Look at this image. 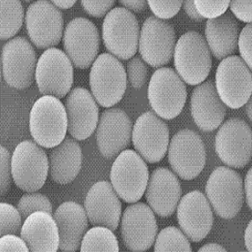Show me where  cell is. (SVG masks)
I'll return each instance as SVG.
<instances>
[{"mask_svg": "<svg viewBox=\"0 0 252 252\" xmlns=\"http://www.w3.org/2000/svg\"><path fill=\"white\" fill-rule=\"evenodd\" d=\"M66 108L59 98L46 95L34 103L30 114V130L34 141L45 148L58 146L67 131Z\"/></svg>", "mask_w": 252, "mask_h": 252, "instance_id": "6da1fadb", "label": "cell"}, {"mask_svg": "<svg viewBox=\"0 0 252 252\" xmlns=\"http://www.w3.org/2000/svg\"><path fill=\"white\" fill-rule=\"evenodd\" d=\"M174 65L179 77L189 85H198L207 79L212 58L202 34L189 32L181 36L175 46Z\"/></svg>", "mask_w": 252, "mask_h": 252, "instance_id": "7a4b0ae2", "label": "cell"}, {"mask_svg": "<svg viewBox=\"0 0 252 252\" xmlns=\"http://www.w3.org/2000/svg\"><path fill=\"white\" fill-rule=\"evenodd\" d=\"M187 97L186 85L173 69L161 67L153 73L148 88V99L158 116L164 120L178 116Z\"/></svg>", "mask_w": 252, "mask_h": 252, "instance_id": "3957f363", "label": "cell"}, {"mask_svg": "<svg viewBox=\"0 0 252 252\" xmlns=\"http://www.w3.org/2000/svg\"><path fill=\"white\" fill-rule=\"evenodd\" d=\"M102 34L107 50L121 60L130 59L137 52L140 26L133 13L126 8L118 7L107 14Z\"/></svg>", "mask_w": 252, "mask_h": 252, "instance_id": "277c9868", "label": "cell"}, {"mask_svg": "<svg viewBox=\"0 0 252 252\" xmlns=\"http://www.w3.org/2000/svg\"><path fill=\"white\" fill-rule=\"evenodd\" d=\"M89 84L95 100L101 106H114L126 92L127 76L125 67L113 55H99L90 71Z\"/></svg>", "mask_w": 252, "mask_h": 252, "instance_id": "5b68a950", "label": "cell"}, {"mask_svg": "<svg viewBox=\"0 0 252 252\" xmlns=\"http://www.w3.org/2000/svg\"><path fill=\"white\" fill-rule=\"evenodd\" d=\"M205 192L209 204L221 218H235L243 206V180L241 175L229 167L219 166L211 173Z\"/></svg>", "mask_w": 252, "mask_h": 252, "instance_id": "8992f818", "label": "cell"}, {"mask_svg": "<svg viewBox=\"0 0 252 252\" xmlns=\"http://www.w3.org/2000/svg\"><path fill=\"white\" fill-rule=\"evenodd\" d=\"M112 186L126 203L140 200L146 191L149 171L138 153L126 150L118 156L110 171Z\"/></svg>", "mask_w": 252, "mask_h": 252, "instance_id": "52a82bcc", "label": "cell"}, {"mask_svg": "<svg viewBox=\"0 0 252 252\" xmlns=\"http://www.w3.org/2000/svg\"><path fill=\"white\" fill-rule=\"evenodd\" d=\"M215 88L226 106L239 109L252 97V71L238 56L224 58L216 71Z\"/></svg>", "mask_w": 252, "mask_h": 252, "instance_id": "ba28073f", "label": "cell"}, {"mask_svg": "<svg viewBox=\"0 0 252 252\" xmlns=\"http://www.w3.org/2000/svg\"><path fill=\"white\" fill-rule=\"evenodd\" d=\"M12 177L19 189L34 192L43 187L49 171L46 152L32 141L19 144L11 160Z\"/></svg>", "mask_w": 252, "mask_h": 252, "instance_id": "9c48e42d", "label": "cell"}, {"mask_svg": "<svg viewBox=\"0 0 252 252\" xmlns=\"http://www.w3.org/2000/svg\"><path fill=\"white\" fill-rule=\"evenodd\" d=\"M215 151L227 166L243 168L252 160V132L240 118H231L220 126L215 137Z\"/></svg>", "mask_w": 252, "mask_h": 252, "instance_id": "30bf717a", "label": "cell"}, {"mask_svg": "<svg viewBox=\"0 0 252 252\" xmlns=\"http://www.w3.org/2000/svg\"><path fill=\"white\" fill-rule=\"evenodd\" d=\"M168 146L171 167L182 179L192 180L204 170L206 163V150L196 132L182 129L173 135Z\"/></svg>", "mask_w": 252, "mask_h": 252, "instance_id": "8fae6325", "label": "cell"}, {"mask_svg": "<svg viewBox=\"0 0 252 252\" xmlns=\"http://www.w3.org/2000/svg\"><path fill=\"white\" fill-rule=\"evenodd\" d=\"M35 80L40 94L62 98L73 84V66L65 52L47 49L38 60Z\"/></svg>", "mask_w": 252, "mask_h": 252, "instance_id": "7c38bea8", "label": "cell"}, {"mask_svg": "<svg viewBox=\"0 0 252 252\" xmlns=\"http://www.w3.org/2000/svg\"><path fill=\"white\" fill-rule=\"evenodd\" d=\"M2 71L6 83L12 88L25 89L32 85L37 66L36 53L25 37H15L3 46Z\"/></svg>", "mask_w": 252, "mask_h": 252, "instance_id": "4fadbf2b", "label": "cell"}, {"mask_svg": "<svg viewBox=\"0 0 252 252\" xmlns=\"http://www.w3.org/2000/svg\"><path fill=\"white\" fill-rule=\"evenodd\" d=\"M176 41L174 28L169 23L156 16L147 18L139 39L141 58L153 67L165 66L172 60Z\"/></svg>", "mask_w": 252, "mask_h": 252, "instance_id": "5bb4252c", "label": "cell"}, {"mask_svg": "<svg viewBox=\"0 0 252 252\" xmlns=\"http://www.w3.org/2000/svg\"><path fill=\"white\" fill-rule=\"evenodd\" d=\"M100 46L97 27L86 18H75L64 32L63 47L73 66L89 68L96 60Z\"/></svg>", "mask_w": 252, "mask_h": 252, "instance_id": "9a60e30c", "label": "cell"}, {"mask_svg": "<svg viewBox=\"0 0 252 252\" xmlns=\"http://www.w3.org/2000/svg\"><path fill=\"white\" fill-rule=\"evenodd\" d=\"M26 23L30 39L38 49L53 48L60 42L63 14L52 1L39 0L32 3L26 11Z\"/></svg>", "mask_w": 252, "mask_h": 252, "instance_id": "2e32d148", "label": "cell"}, {"mask_svg": "<svg viewBox=\"0 0 252 252\" xmlns=\"http://www.w3.org/2000/svg\"><path fill=\"white\" fill-rule=\"evenodd\" d=\"M132 140L141 158L149 163H156L166 156L169 145V129L158 115L146 112L135 121Z\"/></svg>", "mask_w": 252, "mask_h": 252, "instance_id": "e0dca14e", "label": "cell"}, {"mask_svg": "<svg viewBox=\"0 0 252 252\" xmlns=\"http://www.w3.org/2000/svg\"><path fill=\"white\" fill-rule=\"evenodd\" d=\"M158 223L152 209L144 203L132 204L125 210L121 235L127 249L146 252L152 247L158 235Z\"/></svg>", "mask_w": 252, "mask_h": 252, "instance_id": "ac0fdd59", "label": "cell"}, {"mask_svg": "<svg viewBox=\"0 0 252 252\" xmlns=\"http://www.w3.org/2000/svg\"><path fill=\"white\" fill-rule=\"evenodd\" d=\"M178 222L182 231L193 242H200L212 229L214 215L204 193L192 191L184 195L178 204Z\"/></svg>", "mask_w": 252, "mask_h": 252, "instance_id": "d6986e66", "label": "cell"}, {"mask_svg": "<svg viewBox=\"0 0 252 252\" xmlns=\"http://www.w3.org/2000/svg\"><path fill=\"white\" fill-rule=\"evenodd\" d=\"M132 122L126 113L113 108L103 112L97 125L96 140L101 154L113 158L129 146Z\"/></svg>", "mask_w": 252, "mask_h": 252, "instance_id": "ffe728a7", "label": "cell"}, {"mask_svg": "<svg viewBox=\"0 0 252 252\" xmlns=\"http://www.w3.org/2000/svg\"><path fill=\"white\" fill-rule=\"evenodd\" d=\"M84 208L90 223L115 231L121 216V203L115 189L107 181L94 184L84 201Z\"/></svg>", "mask_w": 252, "mask_h": 252, "instance_id": "44dd1931", "label": "cell"}, {"mask_svg": "<svg viewBox=\"0 0 252 252\" xmlns=\"http://www.w3.org/2000/svg\"><path fill=\"white\" fill-rule=\"evenodd\" d=\"M67 130L76 140L92 135L98 123V107L93 95L83 88H75L66 99Z\"/></svg>", "mask_w": 252, "mask_h": 252, "instance_id": "7402d4cb", "label": "cell"}, {"mask_svg": "<svg viewBox=\"0 0 252 252\" xmlns=\"http://www.w3.org/2000/svg\"><path fill=\"white\" fill-rule=\"evenodd\" d=\"M182 195L180 182L167 168L152 172L146 187V198L150 208L160 217H169L178 207Z\"/></svg>", "mask_w": 252, "mask_h": 252, "instance_id": "603a6c76", "label": "cell"}, {"mask_svg": "<svg viewBox=\"0 0 252 252\" xmlns=\"http://www.w3.org/2000/svg\"><path fill=\"white\" fill-rule=\"evenodd\" d=\"M226 111V105L221 100L212 81H206L193 89L191 113L199 129L205 132L218 129L224 120Z\"/></svg>", "mask_w": 252, "mask_h": 252, "instance_id": "cb8c5ba5", "label": "cell"}, {"mask_svg": "<svg viewBox=\"0 0 252 252\" xmlns=\"http://www.w3.org/2000/svg\"><path fill=\"white\" fill-rule=\"evenodd\" d=\"M58 224L62 252H77L89 227L86 211L80 204L69 201L58 207L54 213Z\"/></svg>", "mask_w": 252, "mask_h": 252, "instance_id": "d4e9b609", "label": "cell"}, {"mask_svg": "<svg viewBox=\"0 0 252 252\" xmlns=\"http://www.w3.org/2000/svg\"><path fill=\"white\" fill-rule=\"evenodd\" d=\"M20 235L30 252H56L59 249L58 224L48 213L40 211L30 215L24 222Z\"/></svg>", "mask_w": 252, "mask_h": 252, "instance_id": "484cf974", "label": "cell"}, {"mask_svg": "<svg viewBox=\"0 0 252 252\" xmlns=\"http://www.w3.org/2000/svg\"><path fill=\"white\" fill-rule=\"evenodd\" d=\"M240 26L230 13L207 20L205 36L210 52L218 60H223L237 50Z\"/></svg>", "mask_w": 252, "mask_h": 252, "instance_id": "4316f807", "label": "cell"}, {"mask_svg": "<svg viewBox=\"0 0 252 252\" xmlns=\"http://www.w3.org/2000/svg\"><path fill=\"white\" fill-rule=\"evenodd\" d=\"M49 160L52 179L59 184H67L74 180L80 172L82 149L72 138L66 136L62 143L52 150Z\"/></svg>", "mask_w": 252, "mask_h": 252, "instance_id": "83f0119b", "label": "cell"}, {"mask_svg": "<svg viewBox=\"0 0 252 252\" xmlns=\"http://www.w3.org/2000/svg\"><path fill=\"white\" fill-rule=\"evenodd\" d=\"M80 251L118 252L120 248L117 238L111 229L104 226H96L89 229L83 236Z\"/></svg>", "mask_w": 252, "mask_h": 252, "instance_id": "f1b7e54d", "label": "cell"}, {"mask_svg": "<svg viewBox=\"0 0 252 252\" xmlns=\"http://www.w3.org/2000/svg\"><path fill=\"white\" fill-rule=\"evenodd\" d=\"M1 40L13 37L20 31L24 20L23 6L17 0H1Z\"/></svg>", "mask_w": 252, "mask_h": 252, "instance_id": "f546056e", "label": "cell"}, {"mask_svg": "<svg viewBox=\"0 0 252 252\" xmlns=\"http://www.w3.org/2000/svg\"><path fill=\"white\" fill-rule=\"evenodd\" d=\"M155 252H191L192 247L188 238L176 227H166L162 229L156 240Z\"/></svg>", "mask_w": 252, "mask_h": 252, "instance_id": "4dcf8cb0", "label": "cell"}, {"mask_svg": "<svg viewBox=\"0 0 252 252\" xmlns=\"http://www.w3.org/2000/svg\"><path fill=\"white\" fill-rule=\"evenodd\" d=\"M17 209L23 220H26L33 213L43 211L50 215L52 214V205L48 198L44 195L33 192L22 196L18 203Z\"/></svg>", "mask_w": 252, "mask_h": 252, "instance_id": "1f68e13d", "label": "cell"}, {"mask_svg": "<svg viewBox=\"0 0 252 252\" xmlns=\"http://www.w3.org/2000/svg\"><path fill=\"white\" fill-rule=\"evenodd\" d=\"M1 215V236L5 235H18L22 229V217L18 209L11 204L1 203L0 204Z\"/></svg>", "mask_w": 252, "mask_h": 252, "instance_id": "d6a6232c", "label": "cell"}, {"mask_svg": "<svg viewBox=\"0 0 252 252\" xmlns=\"http://www.w3.org/2000/svg\"><path fill=\"white\" fill-rule=\"evenodd\" d=\"M127 74L132 88L135 89L143 88L148 77V69L143 59L140 57L131 58L127 64Z\"/></svg>", "mask_w": 252, "mask_h": 252, "instance_id": "836d02e7", "label": "cell"}, {"mask_svg": "<svg viewBox=\"0 0 252 252\" xmlns=\"http://www.w3.org/2000/svg\"><path fill=\"white\" fill-rule=\"evenodd\" d=\"M230 1H194L195 7L202 17L215 19L223 15L229 8Z\"/></svg>", "mask_w": 252, "mask_h": 252, "instance_id": "e575fe53", "label": "cell"}, {"mask_svg": "<svg viewBox=\"0 0 252 252\" xmlns=\"http://www.w3.org/2000/svg\"><path fill=\"white\" fill-rule=\"evenodd\" d=\"M156 17L160 20H167L174 17L180 10L183 1H148L147 2Z\"/></svg>", "mask_w": 252, "mask_h": 252, "instance_id": "d590c367", "label": "cell"}, {"mask_svg": "<svg viewBox=\"0 0 252 252\" xmlns=\"http://www.w3.org/2000/svg\"><path fill=\"white\" fill-rule=\"evenodd\" d=\"M252 25L248 24L240 32L238 46L241 53V59L246 63L250 69H252Z\"/></svg>", "mask_w": 252, "mask_h": 252, "instance_id": "8d00e7d4", "label": "cell"}, {"mask_svg": "<svg viewBox=\"0 0 252 252\" xmlns=\"http://www.w3.org/2000/svg\"><path fill=\"white\" fill-rule=\"evenodd\" d=\"M1 195L6 194L11 185V158L9 151L1 146Z\"/></svg>", "mask_w": 252, "mask_h": 252, "instance_id": "74e56055", "label": "cell"}, {"mask_svg": "<svg viewBox=\"0 0 252 252\" xmlns=\"http://www.w3.org/2000/svg\"><path fill=\"white\" fill-rule=\"evenodd\" d=\"M83 9L93 17H103V15L109 13V10L115 5V0H105V1H87L83 0L81 2Z\"/></svg>", "mask_w": 252, "mask_h": 252, "instance_id": "f35d334b", "label": "cell"}, {"mask_svg": "<svg viewBox=\"0 0 252 252\" xmlns=\"http://www.w3.org/2000/svg\"><path fill=\"white\" fill-rule=\"evenodd\" d=\"M0 252H30V249L22 238L18 237L16 235L9 234L1 236Z\"/></svg>", "mask_w": 252, "mask_h": 252, "instance_id": "ab89813d", "label": "cell"}, {"mask_svg": "<svg viewBox=\"0 0 252 252\" xmlns=\"http://www.w3.org/2000/svg\"><path fill=\"white\" fill-rule=\"evenodd\" d=\"M229 7L231 12L239 20L247 23H252V0L230 1Z\"/></svg>", "mask_w": 252, "mask_h": 252, "instance_id": "60d3db41", "label": "cell"}, {"mask_svg": "<svg viewBox=\"0 0 252 252\" xmlns=\"http://www.w3.org/2000/svg\"><path fill=\"white\" fill-rule=\"evenodd\" d=\"M122 5L126 7V9L131 10L135 13H142L147 7V2L145 0H126V1H120Z\"/></svg>", "mask_w": 252, "mask_h": 252, "instance_id": "b9f144b4", "label": "cell"}, {"mask_svg": "<svg viewBox=\"0 0 252 252\" xmlns=\"http://www.w3.org/2000/svg\"><path fill=\"white\" fill-rule=\"evenodd\" d=\"M183 3H184V10L186 12L187 15H189L192 20L199 22L204 20V18L198 14V10L195 7L194 1L188 0V1H184Z\"/></svg>", "mask_w": 252, "mask_h": 252, "instance_id": "7bdbcfd3", "label": "cell"}, {"mask_svg": "<svg viewBox=\"0 0 252 252\" xmlns=\"http://www.w3.org/2000/svg\"><path fill=\"white\" fill-rule=\"evenodd\" d=\"M245 193H246V199H247V206L250 209H252V170L250 168L249 171L246 175L245 178Z\"/></svg>", "mask_w": 252, "mask_h": 252, "instance_id": "ee69618b", "label": "cell"}, {"mask_svg": "<svg viewBox=\"0 0 252 252\" xmlns=\"http://www.w3.org/2000/svg\"><path fill=\"white\" fill-rule=\"evenodd\" d=\"M199 252H225L226 250L224 249L222 246L216 243H209L204 245V247L198 250Z\"/></svg>", "mask_w": 252, "mask_h": 252, "instance_id": "f6af8a7d", "label": "cell"}, {"mask_svg": "<svg viewBox=\"0 0 252 252\" xmlns=\"http://www.w3.org/2000/svg\"><path fill=\"white\" fill-rule=\"evenodd\" d=\"M245 245L248 252H252V222L250 221L249 224L245 232Z\"/></svg>", "mask_w": 252, "mask_h": 252, "instance_id": "bcb514c9", "label": "cell"}, {"mask_svg": "<svg viewBox=\"0 0 252 252\" xmlns=\"http://www.w3.org/2000/svg\"><path fill=\"white\" fill-rule=\"evenodd\" d=\"M52 3L54 4L57 8H59V9H69V8H71L72 6L74 5L75 3H76V1L74 0H54V1H52Z\"/></svg>", "mask_w": 252, "mask_h": 252, "instance_id": "7dc6e473", "label": "cell"}, {"mask_svg": "<svg viewBox=\"0 0 252 252\" xmlns=\"http://www.w3.org/2000/svg\"><path fill=\"white\" fill-rule=\"evenodd\" d=\"M247 107H246V112H247V115L249 117L250 121H252V98H250L248 102L247 103Z\"/></svg>", "mask_w": 252, "mask_h": 252, "instance_id": "c3c4849f", "label": "cell"}]
</instances>
